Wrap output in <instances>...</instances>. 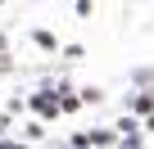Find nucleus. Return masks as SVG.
I'll return each mask as SVG.
<instances>
[]
</instances>
